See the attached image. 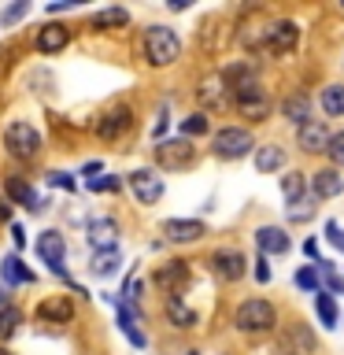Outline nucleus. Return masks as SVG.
I'll return each mask as SVG.
<instances>
[{
  "label": "nucleus",
  "instance_id": "1",
  "mask_svg": "<svg viewBox=\"0 0 344 355\" xmlns=\"http://www.w3.org/2000/svg\"><path fill=\"white\" fill-rule=\"evenodd\" d=\"M141 52H144V63L148 67H171L182 55V37L171 26H148L141 37Z\"/></svg>",
  "mask_w": 344,
  "mask_h": 355
},
{
  "label": "nucleus",
  "instance_id": "2",
  "mask_svg": "<svg viewBox=\"0 0 344 355\" xmlns=\"http://www.w3.org/2000/svg\"><path fill=\"white\" fill-rule=\"evenodd\" d=\"M277 322V311L274 304H266L263 296H252V300H241L237 311H233V326L241 333H252V337H259V333H270Z\"/></svg>",
  "mask_w": 344,
  "mask_h": 355
},
{
  "label": "nucleus",
  "instance_id": "3",
  "mask_svg": "<svg viewBox=\"0 0 344 355\" xmlns=\"http://www.w3.org/2000/svg\"><path fill=\"white\" fill-rule=\"evenodd\" d=\"M4 148H8V155H15V159H37L44 141H41V133L33 130L30 122H8Z\"/></svg>",
  "mask_w": 344,
  "mask_h": 355
},
{
  "label": "nucleus",
  "instance_id": "4",
  "mask_svg": "<svg viewBox=\"0 0 344 355\" xmlns=\"http://www.w3.org/2000/svg\"><path fill=\"white\" fill-rule=\"evenodd\" d=\"M233 104H237V111L244 119H252V122H263V119H270V96H266V89L259 82H244L233 89Z\"/></svg>",
  "mask_w": 344,
  "mask_h": 355
},
{
  "label": "nucleus",
  "instance_id": "5",
  "mask_svg": "<svg viewBox=\"0 0 344 355\" xmlns=\"http://www.w3.org/2000/svg\"><path fill=\"white\" fill-rule=\"evenodd\" d=\"M255 148L252 133L241 130V126H222L215 137H211V152L218 155V159H244Z\"/></svg>",
  "mask_w": 344,
  "mask_h": 355
},
{
  "label": "nucleus",
  "instance_id": "6",
  "mask_svg": "<svg viewBox=\"0 0 344 355\" xmlns=\"http://www.w3.org/2000/svg\"><path fill=\"white\" fill-rule=\"evenodd\" d=\"M155 163H160L163 171H185V166H193V163H196L193 141H185V137L160 141V144H155Z\"/></svg>",
  "mask_w": 344,
  "mask_h": 355
},
{
  "label": "nucleus",
  "instance_id": "7",
  "mask_svg": "<svg viewBox=\"0 0 344 355\" xmlns=\"http://www.w3.org/2000/svg\"><path fill=\"white\" fill-rule=\"evenodd\" d=\"M130 130H133V107H126V104L108 107L104 115L96 119V137L100 141H119V137H126Z\"/></svg>",
  "mask_w": 344,
  "mask_h": 355
},
{
  "label": "nucleus",
  "instance_id": "8",
  "mask_svg": "<svg viewBox=\"0 0 344 355\" xmlns=\"http://www.w3.org/2000/svg\"><path fill=\"white\" fill-rule=\"evenodd\" d=\"M37 255H41V263L49 266V270L55 274V277H67V270H63V259H67V241H63V233L60 230H44L41 237H37Z\"/></svg>",
  "mask_w": 344,
  "mask_h": 355
},
{
  "label": "nucleus",
  "instance_id": "9",
  "mask_svg": "<svg viewBox=\"0 0 344 355\" xmlns=\"http://www.w3.org/2000/svg\"><path fill=\"white\" fill-rule=\"evenodd\" d=\"M126 182H130L133 196H137L141 204H160V200H163V189H166V185H163V178L155 174V171H148V166L133 171V174L126 178Z\"/></svg>",
  "mask_w": 344,
  "mask_h": 355
},
{
  "label": "nucleus",
  "instance_id": "10",
  "mask_svg": "<svg viewBox=\"0 0 344 355\" xmlns=\"http://www.w3.org/2000/svg\"><path fill=\"white\" fill-rule=\"evenodd\" d=\"M296 41H300V26L293 19H282V22H270V26H266V44L263 49H270L274 55H289L296 49Z\"/></svg>",
  "mask_w": 344,
  "mask_h": 355
},
{
  "label": "nucleus",
  "instance_id": "11",
  "mask_svg": "<svg viewBox=\"0 0 344 355\" xmlns=\"http://www.w3.org/2000/svg\"><path fill=\"white\" fill-rule=\"evenodd\" d=\"M85 241L93 244V252L119 248V222L111 218V215H96V218H89V226H85Z\"/></svg>",
  "mask_w": 344,
  "mask_h": 355
},
{
  "label": "nucleus",
  "instance_id": "12",
  "mask_svg": "<svg viewBox=\"0 0 344 355\" xmlns=\"http://www.w3.org/2000/svg\"><path fill=\"white\" fill-rule=\"evenodd\" d=\"M315 333H311V326H304V322H293L285 333H282V344H277V352L282 355H315Z\"/></svg>",
  "mask_w": 344,
  "mask_h": 355
},
{
  "label": "nucleus",
  "instance_id": "13",
  "mask_svg": "<svg viewBox=\"0 0 344 355\" xmlns=\"http://www.w3.org/2000/svg\"><path fill=\"white\" fill-rule=\"evenodd\" d=\"M152 282L160 285L166 296H178V293H182V288L189 285V263H185V259H171V263L155 266Z\"/></svg>",
  "mask_w": 344,
  "mask_h": 355
},
{
  "label": "nucleus",
  "instance_id": "14",
  "mask_svg": "<svg viewBox=\"0 0 344 355\" xmlns=\"http://www.w3.org/2000/svg\"><path fill=\"white\" fill-rule=\"evenodd\" d=\"M163 237L171 244H196L200 237H207V226L200 218H166Z\"/></svg>",
  "mask_w": 344,
  "mask_h": 355
},
{
  "label": "nucleus",
  "instance_id": "15",
  "mask_svg": "<svg viewBox=\"0 0 344 355\" xmlns=\"http://www.w3.org/2000/svg\"><path fill=\"white\" fill-rule=\"evenodd\" d=\"M67 44H71V30H67L63 22H44V26L33 33V49L41 55H55V52H63Z\"/></svg>",
  "mask_w": 344,
  "mask_h": 355
},
{
  "label": "nucleus",
  "instance_id": "16",
  "mask_svg": "<svg viewBox=\"0 0 344 355\" xmlns=\"http://www.w3.org/2000/svg\"><path fill=\"white\" fill-rule=\"evenodd\" d=\"M33 315L41 322H49V326H67V322H74V304H71V296H44Z\"/></svg>",
  "mask_w": 344,
  "mask_h": 355
},
{
  "label": "nucleus",
  "instance_id": "17",
  "mask_svg": "<svg viewBox=\"0 0 344 355\" xmlns=\"http://www.w3.org/2000/svg\"><path fill=\"white\" fill-rule=\"evenodd\" d=\"M4 196L15 200V204H22L26 211H33V215H37V211H44L41 196L33 193V185L26 182V178H19V174H8V178H4Z\"/></svg>",
  "mask_w": 344,
  "mask_h": 355
},
{
  "label": "nucleus",
  "instance_id": "18",
  "mask_svg": "<svg viewBox=\"0 0 344 355\" xmlns=\"http://www.w3.org/2000/svg\"><path fill=\"white\" fill-rule=\"evenodd\" d=\"M211 266H215V274L222 277V282H241L244 277V255L233 252V248H218L215 255H211Z\"/></svg>",
  "mask_w": 344,
  "mask_h": 355
},
{
  "label": "nucleus",
  "instance_id": "19",
  "mask_svg": "<svg viewBox=\"0 0 344 355\" xmlns=\"http://www.w3.org/2000/svg\"><path fill=\"white\" fill-rule=\"evenodd\" d=\"M329 137H333V133L326 130V122H318V119H311V122H304V126L296 130V141H300V148H304L307 155L311 152H326Z\"/></svg>",
  "mask_w": 344,
  "mask_h": 355
},
{
  "label": "nucleus",
  "instance_id": "20",
  "mask_svg": "<svg viewBox=\"0 0 344 355\" xmlns=\"http://www.w3.org/2000/svg\"><path fill=\"white\" fill-rule=\"evenodd\" d=\"M311 193H315L318 200H333L344 193V178L337 166H326V171H315L311 174Z\"/></svg>",
  "mask_w": 344,
  "mask_h": 355
},
{
  "label": "nucleus",
  "instance_id": "21",
  "mask_svg": "<svg viewBox=\"0 0 344 355\" xmlns=\"http://www.w3.org/2000/svg\"><path fill=\"white\" fill-rule=\"evenodd\" d=\"M255 244L263 255H285L289 252V233L282 226H259L255 230Z\"/></svg>",
  "mask_w": 344,
  "mask_h": 355
},
{
  "label": "nucleus",
  "instance_id": "22",
  "mask_svg": "<svg viewBox=\"0 0 344 355\" xmlns=\"http://www.w3.org/2000/svg\"><path fill=\"white\" fill-rule=\"evenodd\" d=\"M115 315H119V329L126 333V340L133 344V348H148V337L141 333L137 315H133V307H130V304H122V300H115Z\"/></svg>",
  "mask_w": 344,
  "mask_h": 355
},
{
  "label": "nucleus",
  "instance_id": "23",
  "mask_svg": "<svg viewBox=\"0 0 344 355\" xmlns=\"http://www.w3.org/2000/svg\"><path fill=\"white\" fill-rule=\"evenodd\" d=\"M166 322L174 329H193L196 326V311L185 304L182 296H166Z\"/></svg>",
  "mask_w": 344,
  "mask_h": 355
},
{
  "label": "nucleus",
  "instance_id": "24",
  "mask_svg": "<svg viewBox=\"0 0 344 355\" xmlns=\"http://www.w3.org/2000/svg\"><path fill=\"white\" fill-rule=\"evenodd\" d=\"M19 326H22V311L11 304V293H8V288H0V340H8Z\"/></svg>",
  "mask_w": 344,
  "mask_h": 355
},
{
  "label": "nucleus",
  "instance_id": "25",
  "mask_svg": "<svg viewBox=\"0 0 344 355\" xmlns=\"http://www.w3.org/2000/svg\"><path fill=\"white\" fill-rule=\"evenodd\" d=\"M0 277H4V285H30L33 270L19 259V255H4V259H0Z\"/></svg>",
  "mask_w": 344,
  "mask_h": 355
},
{
  "label": "nucleus",
  "instance_id": "26",
  "mask_svg": "<svg viewBox=\"0 0 344 355\" xmlns=\"http://www.w3.org/2000/svg\"><path fill=\"white\" fill-rule=\"evenodd\" d=\"M285 166V148L282 144H263L255 148V171L259 174H277Z\"/></svg>",
  "mask_w": 344,
  "mask_h": 355
},
{
  "label": "nucleus",
  "instance_id": "27",
  "mask_svg": "<svg viewBox=\"0 0 344 355\" xmlns=\"http://www.w3.org/2000/svg\"><path fill=\"white\" fill-rule=\"evenodd\" d=\"M119 266H122V252L119 248H104V252H93L89 270H93V277H115Z\"/></svg>",
  "mask_w": 344,
  "mask_h": 355
},
{
  "label": "nucleus",
  "instance_id": "28",
  "mask_svg": "<svg viewBox=\"0 0 344 355\" xmlns=\"http://www.w3.org/2000/svg\"><path fill=\"white\" fill-rule=\"evenodd\" d=\"M226 82H222V74H211V78H204V85H200V100H204L207 107H222L226 104Z\"/></svg>",
  "mask_w": 344,
  "mask_h": 355
},
{
  "label": "nucleus",
  "instance_id": "29",
  "mask_svg": "<svg viewBox=\"0 0 344 355\" xmlns=\"http://www.w3.org/2000/svg\"><path fill=\"white\" fill-rule=\"evenodd\" d=\"M126 22H130L126 8H104V11H96V15L89 19V26L93 30H119V26H126Z\"/></svg>",
  "mask_w": 344,
  "mask_h": 355
},
{
  "label": "nucleus",
  "instance_id": "30",
  "mask_svg": "<svg viewBox=\"0 0 344 355\" xmlns=\"http://www.w3.org/2000/svg\"><path fill=\"white\" fill-rule=\"evenodd\" d=\"M318 100H322V111H326L329 119H344V85H337V82L326 85Z\"/></svg>",
  "mask_w": 344,
  "mask_h": 355
},
{
  "label": "nucleus",
  "instance_id": "31",
  "mask_svg": "<svg viewBox=\"0 0 344 355\" xmlns=\"http://www.w3.org/2000/svg\"><path fill=\"white\" fill-rule=\"evenodd\" d=\"M282 115L293 119L296 126H304V122H311V100H307V96H289V100H282Z\"/></svg>",
  "mask_w": 344,
  "mask_h": 355
},
{
  "label": "nucleus",
  "instance_id": "32",
  "mask_svg": "<svg viewBox=\"0 0 344 355\" xmlns=\"http://www.w3.org/2000/svg\"><path fill=\"white\" fill-rule=\"evenodd\" d=\"M307 193V174H300V171H289L282 178V196L289 200V204H296L300 196Z\"/></svg>",
  "mask_w": 344,
  "mask_h": 355
},
{
  "label": "nucleus",
  "instance_id": "33",
  "mask_svg": "<svg viewBox=\"0 0 344 355\" xmlns=\"http://www.w3.org/2000/svg\"><path fill=\"white\" fill-rule=\"evenodd\" d=\"M315 266H318V277H322V285H326V293L329 296L333 293L344 296V274H337V270H333V263H326V259H318Z\"/></svg>",
  "mask_w": 344,
  "mask_h": 355
},
{
  "label": "nucleus",
  "instance_id": "34",
  "mask_svg": "<svg viewBox=\"0 0 344 355\" xmlns=\"http://www.w3.org/2000/svg\"><path fill=\"white\" fill-rule=\"evenodd\" d=\"M207 130H211V122H207L204 111H193L189 119H182V137H185V141H189V137H204Z\"/></svg>",
  "mask_w": 344,
  "mask_h": 355
},
{
  "label": "nucleus",
  "instance_id": "35",
  "mask_svg": "<svg viewBox=\"0 0 344 355\" xmlns=\"http://www.w3.org/2000/svg\"><path fill=\"white\" fill-rule=\"evenodd\" d=\"M315 311H318V318H322V326H337V304H333V296L329 293H318L315 296Z\"/></svg>",
  "mask_w": 344,
  "mask_h": 355
},
{
  "label": "nucleus",
  "instance_id": "36",
  "mask_svg": "<svg viewBox=\"0 0 344 355\" xmlns=\"http://www.w3.org/2000/svg\"><path fill=\"white\" fill-rule=\"evenodd\" d=\"M296 285L304 293H322V277H318V266H300L296 270Z\"/></svg>",
  "mask_w": 344,
  "mask_h": 355
},
{
  "label": "nucleus",
  "instance_id": "37",
  "mask_svg": "<svg viewBox=\"0 0 344 355\" xmlns=\"http://www.w3.org/2000/svg\"><path fill=\"white\" fill-rule=\"evenodd\" d=\"M315 204H318L315 193H311V196H300L296 204H289V218H293V222H304L307 215H315Z\"/></svg>",
  "mask_w": 344,
  "mask_h": 355
},
{
  "label": "nucleus",
  "instance_id": "38",
  "mask_svg": "<svg viewBox=\"0 0 344 355\" xmlns=\"http://www.w3.org/2000/svg\"><path fill=\"white\" fill-rule=\"evenodd\" d=\"M85 189H89V193H119L122 182H119L115 174H100V178H89Z\"/></svg>",
  "mask_w": 344,
  "mask_h": 355
},
{
  "label": "nucleus",
  "instance_id": "39",
  "mask_svg": "<svg viewBox=\"0 0 344 355\" xmlns=\"http://www.w3.org/2000/svg\"><path fill=\"white\" fill-rule=\"evenodd\" d=\"M30 15V0H19V4H11L0 11V26H15L19 19H26Z\"/></svg>",
  "mask_w": 344,
  "mask_h": 355
},
{
  "label": "nucleus",
  "instance_id": "40",
  "mask_svg": "<svg viewBox=\"0 0 344 355\" xmlns=\"http://www.w3.org/2000/svg\"><path fill=\"white\" fill-rule=\"evenodd\" d=\"M326 155H329V163L337 166V171H344V130L329 137V148H326Z\"/></svg>",
  "mask_w": 344,
  "mask_h": 355
},
{
  "label": "nucleus",
  "instance_id": "41",
  "mask_svg": "<svg viewBox=\"0 0 344 355\" xmlns=\"http://www.w3.org/2000/svg\"><path fill=\"white\" fill-rule=\"evenodd\" d=\"M326 241L333 244V248H337V252H344V230H341V222H326Z\"/></svg>",
  "mask_w": 344,
  "mask_h": 355
},
{
  "label": "nucleus",
  "instance_id": "42",
  "mask_svg": "<svg viewBox=\"0 0 344 355\" xmlns=\"http://www.w3.org/2000/svg\"><path fill=\"white\" fill-rule=\"evenodd\" d=\"M255 282H270V266H266V255L259 252V259H255Z\"/></svg>",
  "mask_w": 344,
  "mask_h": 355
},
{
  "label": "nucleus",
  "instance_id": "43",
  "mask_svg": "<svg viewBox=\"0 0 344 355\" xmlns=\"http://www.w3.org/2000/svg\"><path fill=\"white\" fill-rule=\"evenodd\" d=\"M49 182H52V185H60V189H74V178H71V174H63V171H60V174H49Z\"/></svg>",
  "mask_w": 344,
  "mask_h": 355
},
{
  "label": "nucleus",
  "instance_id": "44",
  "mask_svg": "<svg viewBox=\"0 0 344 355\" xmlns=\"http://www.w3.org/2000/svg\"><path fill=\"white\" fill-rule=\"evenodd\" d=\"M304 255L318 263V241H315V237H307V241H304Z\"/></svg>",
  "mask_w": 344,
  "mask_h": 355
},
{
  "label": "nucleus",
  "instance_id": "45",
  "mask_svg": "<svg viewBox=\"0 0 344 355\" xmlns=\"http://www.w3.org/2000/svg\"><path fill=\"white\" fill-rule=\"evenodd\" d=\"M11 241H15L19 248H22V244H26V233H22V226H11Z\"/></svg>",
  "mask_w": 344,
  "mask_h": 355
},
{
  "label": "nucleus",
  "instance_id": "46",
  "mask_svg": "<svg viewBox=\"0 0 344 355\" xmlns=\"http://www.w3.org/2000/svg\"><path fill=\"white\" fill-rule=\"evenodd\" d=\"M0 222H11V207L4 204V200H0Z\"/></svg>",
  "mask_w": 344,
  "mask_h": 355
},
{
  "label": "nucleus",
  "instance_id": "47",
  "mask_svg": "<svg viewBox=\"0 0 344 355\" xmlns=\"http://www.w3.org/2000/svg\"><path fill=\"white\" fill-rule=\"evenodd\" d=\"M0 355H15V352H8V348H0Z\"/></svg>",
  "mask_w": 344,
  "mask_h": 355
},
{
  "label": "nucleus",
  "instance_id": "48",
  "mask_svg": "<svg viewBox=\"0 0 344 355\" xmlns=\"http://www.w3.org/2000/svg\"><path fill=\"white\" fill-rule=\"evenodd\" d=\"M226 355H230V352H226Z\"/></svg>",
  "mask_w": 344,
  "mask_h": 355
}]
</instances>
